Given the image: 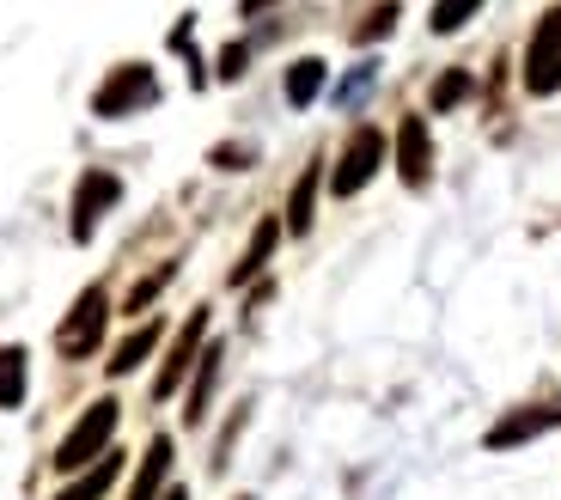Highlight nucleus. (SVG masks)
<instances>
[{
	"label": "nucleus",
	"mask_w": 561,
	"mask_h": 500,
	"mask_svg": "<svg viewBox=\"0 0 561 500\" xmlns=\"http://www.w3.org/2000/svg\"><path fill=\"white\" fill-rule=\"evenodd\" d=\"M111 440H116V397H99V404L68 428V440L56 445V470L61 476H80L85 464H99L104 452H111Z\"/></svg>",
	"instance_id": "f257e3e1"
},
{
	"label": "nucleus",
	"mask_w": 561,
	"mask_h": 500,
	"mask_svg": "<svg viewBox=\"0 0 561 500\" xmlns=\"http://www.w3.org/2000/svg\"><path fill=\"white\" fill-rule=\"evenodd\" d=\"M159 98V80H153V68L147 61H123V68H111V80L99 86V98H92V116H135V111H147Z\"/></svg>",
	"instance_id": "f03ea898"
},
{
	"label": "nucleus",
	"mask_w": 561,
	"mask_h": 500,
	"mask_svg": "<svg viewBox=\"0 0 561 500\" xmlns=\"http://www.w3.org/2000/svg\"><path fill=\"white\" fill-rule=\"evenodd\" d=\"M104 323H111V293H104V287H85L80 299H73V311L61 318L56 348L68 354V361H85V354H99Z\"/></svg>",
	"instance_id": "7ed1b4c3"
},
{
	"label": "nucleus",
	"mask_w": 561,
	"mask_h": 500,
	"mask_svg": "<svg viewBox=\"0 0 561 500\" xmlns=\"http://www.w3.org/2000/svg\"><path fill=\"white\" fill-rule=\"evenodd\" d=\"M525 92L531 98L561 92V7L543 13L531 31V49H525Z\"/></svg>",
	"instance_id": "20e7f679"
},
{
	"label": "nucleus",
	"mask_w": 561,
	"mask_h": 500,
	"mask_svg": "<svg viewBox=\"0 0 561 500\" xmlns=\"http://www.w3.org/2000/svg\"><path fill=\"white\" fill-rule=\"evenodd\" d=\"M379 166H385V135H379V128H354L348 147H342V166L330 171V190H336V195L366 190Z\"/></svg>",
	"instance_id": "39448f33"
},
{
	"label": "nucleus",
	"mask_w": 561,
	"mask_h": 500,
	"mask_svg": "<svg viewBox=\"0 0 561 500\" xmlns=\"http://www.w3.org/2000/svg\"><path fill=\"white\" fill-rule=\"evenodd\" d=\"M116 202H123V178H116V171H85L80 190H73V238L85 245V238L99 232V220L116 208Z\"/></svg>",
	"instance_id": "423d86ee"
},
{
	"label": "nucleus",
	"mask_w": 561,
	"mask_h": 500,
	"mask_svg": "<svg viewBox=\"0 0 561 500\" xmlns=\"http://www.w3.org/2000/svg\"><path fill=\"white\" fill-rule=\"evenodd\" d=\"M397 178H403L409 190H427V178H434V135H427L421 116H403V123H397Z\"/></svg>",
	"instance_id": "0eeeda50"
},
{
	"label": "nucleus",
	"mask_w": 561,
	"mask_h": 500,
	"mask_svg": "<svg viewBox=\"0 0 561 500\" xmlns=\"http://www.w3.org/2000/svg\"><path fill=\"white\" fill-rule=\"evenodd\" d=\"M202 336H208V311H196V318L178 330V342H171L165 366H159V378H153V397H171V390L190 378V366L202 361Z\"/></svg>",
	"instance_id": "6e6552de"
},
{
	"label": "nucleus",
	"mask_w": 561,
	"mask_h": 500,
	"mask_svg": "<svg viewBox=\"0 0 561 500\" xmlns=\"http://www.w3.org/2000/svg\"><path fill=\"white\" fill-rule=\"evenodd\" d=\"M549 428H561V409H519V416H506V421L489 428V452L525 445V440H537V433H549Z\"/></svg>",
	"instance_id": "1a4fd4ad"
},
{
	"label": "nucleus",
	"mask_w": 561,
	"mask_h": 500,
	"mask_svg": "<svg viewBox=\"0 0 561 500\" xmlns=\"http://www.w3.org/2000/svg\"><path fill=\"white\" fill-rule=\"evenodd\" d=\"M116 470H123V452H104V458L85 464V470L73 476L56 500H104V495H111V482H116Z\"/></svg>",
	"instance_id": "9d476101"
},
{
	"label": "nucleus",
	"mask_w": 561,
	"mask_h": 500,
	"mask_svg": "<svg viewBox=\"0 0 561 500\" xmlns=\"http://www.w3.org/2000/svg\"><path fill=\"white\" fill-rule=\"evenodd\" d=\"M165 476H171V440L159 433V440L147 445V458H140V476H135V488H128V500H159Z\"/></svg>",
	"instance_id": "9b49d317"
},
{
	"label": "nucleus",
	"mask_w": 561,
	"mask_h": 500,
	"mask_svg": "<svg viewBox=\"0 0 561 500\" xmlns=\"http://www.w3.org/2000/svg\"><path fill=\"white\" fill-rule=\"evenodd\" d=\"M318 183H323V171H318V166H306V171H299L294 195H287V232H311V208H318Z\"/></svg>",
	"instance_id": "f8f14e48"
},
{
	"label": "nucleus",
	"mask_w": 561,
	"mask_h": 500,
	"mask_svg": "<svg viewBox=\"0 0 561 500\" xmlns=\"http://www.w3.org/2000/svg\"><path fill=\"white\" fill-rule=\"evenodd\" d=\"M275 238H280V220H263V226H256V232H251V245H244V257L232 263V287H244V281H251L256 269L268 263V250H275Z\"/></svg>",
	"instance_id": "ddd939ff"
},
{
	"label": "nucleus",
	"mask_w": 561,
	"mask_h": 500,
	"mask_svg": "<svg viewBox=\"0 0 561 500\" xmlns=\"http://www.w3.org/2000/svg\"><path fill=\"white\" fill-rule=\"evenodd\" d=\"M153 348H159V323L147 318L135 336H123V342H116V361H111V373H116V378H123V373H135V366L147 361V354H153Z\"/></svg>",
	"instance_id": "4468645a"
},
{
	"label": "nucleus",
	"mask_w": 561,
	"mask_h": 500,
	"mask_svg": "<svg viewBox=\"0 0 561 500\" xmlns=\"http://www.w3.org/2000/svg\"><path fill=\"white\" fill-rule=\"evenodd\" d=\"M25 404V348H0V409Z\"/></svg>",
	"instance_id": "2eb2a0df"
},
{
	"label": "nucleus",
	"mask_w": 561,
	"mask_h": 500,
	"mask_svg": "<svg viewBox=\"0 0 561 500\" xmlns=\"http://www.w3.org/2000/svg\"><path fill=\"white\" fill-rule=\"evenodd\" d=\"M318 92H323V61L318 56L294 61V68H287V104H299V111H306Z\"/></svg>",
	"instance_id": "dca6fc26"
},
{
	"label": "nucleus",
	"mask_w": 561,
	"mask_h": 500,
	"mask_svg": "<svg viewBox=\"0 0 561 500\" xmlns=\"http://www.w3.org/2000/svg\"><path fill=\"white\" fill-rule=\"evenodd\" d=\"M202 373H196V390H190V409H183V416L190 421H202L208 416V397H214V378H220V348H202Z\"/></svg>",
	"instance_id": "f3484780"
},
{
	"label": "nucleus",
	"mask_w": 561,
	"mask_h": 500,
	"mask_svg": "<svg viewBox=\"0 0 561 500\" xmlns=\"http://www.w3.org/2000/svg\"><path fill=\"white\" fill-rule=\"evenodd\" d=\"M477 7H482V0H434V19H427V25H434L439 37H451L458 25H470V19H477Z\"/></svg>",
	"instance_id": "a211bd4d"
},
{
	"label": "nucleus",
	"mask_w": 561,
	"mask_h": 500,
	"mask_svg": "<svg viewBox=\"0 0 561 500\" xmlns=\"http://www.w3.org/2000/svg\"><path fill=\"white\" fill-rule=\"evenodd\" d=\"M391 25H397V0H379L373 13L354 25V43H379V37H391Z\"/></svg>",
	"instance_id": "6ab92c4d"
},
{
	"label": "nucleus",
	"mask_w": 561,
	"mask_h": 500,
	"mask_svg": "<svg viewBox=\"0 0 561 500\" xmlns=\"http://www.w3.org/2000/svg\"><path fill=\"white\" fill-rule=\"evenodd\" d=\"M427 98H434V111H451V104H463V98H470V73H439Z\"/></svg>",
	"instance_id": "aec40b11"
},
{
	"label": "nucleus",
	"mask_w": 561,
	"mask_h": 500,
	"mask_svg": "<svg viewBox=\"0 0 561 500\" xmlns=\"http://www.w3.org/2000/svg\"><path fill=\"white\" fill-rule=\"evenodd\" d=\"M171 275H178V269H171V263H165V269H159V275H147V281H140V287H135V293H128V311H147V306H153V293H159V287H165V281H171Z\"/></svg>",
	"instance_id": "412c9836"
},
{
	"label": "nucleus",
	"mask_w": 561,
	"mask_h": 500,
	"mask_svg": "<svg viewBox=\"0 0 561 500\" xmlns=\"http://www.w3.org/2000/svg\"><path fill=\"white\" fill-rule=\"evenodd\" d=\"M244 61H251V49H244V43H226L220 49V80H239Z\"/></svg>",
	"instance_id": "4be33fe9"
},
{
	"label": "nucleus",
	"mask_w": 561,
	"mask_h": 500,
	"mask_svg": "<svg viewBox=\"0 0 561 500\" xmlns=\"http://www.w3.org/2000/svg\"><path fill=\"white\" fill-rule=\"evenodd\" d=\"M214 166H220V171H244V166H251V154H244V147H214Z\"/></svg>",
	"instance_id": "5701e85b"
},
{
	"label": "nucleus",
	"mask_w": 561,
	"mask_h": 500,
	"mask_svg": "<svg viewBox=\"0 0 561 500\" xmlns=\"http://www.w3.org/2000/svg\"><path fill=\"white\" fill-rule=\"evenodd\" d=\"M244 13H263V7H275V0H239Z\"/></svg>",
	"instance_id": "b1692460"
},
{
	"label": "nucleus",
	"mask_w": 561,
	"mask_h": 500,
	"mask_svg": "<svg viewBox=\"0 0 561 500\" xmlns=\"http://www.w3.org/2000/svg\"><path fill=\"white\" fill-rule=\"evenodd\" d=\"M165 500H190V495H183V488H171V495H165Z\"/></svg>",
	"instance_id": "393cba45"
}]
</instances>
